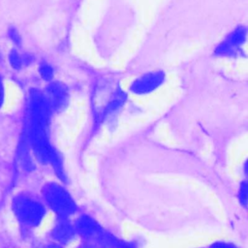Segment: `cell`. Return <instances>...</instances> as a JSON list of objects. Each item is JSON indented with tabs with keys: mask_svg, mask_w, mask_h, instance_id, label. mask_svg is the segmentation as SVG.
Wrapping results in <instances>:
<instances>
[{
	"mask_svg": "<svg viewBox=\"0 0 248 248\" xmlns=\"http://www.w3.org/2000/svg\"><path fill=\"white\" fill-rule=\"evenodd\" d=\"M39 72L41 77L46 79V80H49L52 78L53 77V69L51 68L50 65H48L47 63H42L40 65L39 68Z\"/></svg>",
	"mask_w": 248,
	"mask_h": 248,
	"instance_id": "obj_11",
	"label": "cell"
},
{
	"mask_svg": "<svg viewBox=\"0 0 248 248\" xmlns=\"http://www.w3.org/2000/svg\"><path fill=\"white\" fill-rule=\"evenodd\" d=\"M208 248H238L235 244L229 242V241H224V240H216L212 242Z\"/></svg>",
	"mask_w": 248,
	"mask_h": 248,
	"instance_id": "obj_12",
	"label": "cell"
},
{
	"mask_svg": "<svg viewBox=\"0 0 248 248\" xmlns=\"http://www.w3.org/2000/svg\"><path fill=\"white\" fill-rule=\"evenodd\" d=\"M12 211L18 223L28 229L39 227L46 215V206L28 194H17L12 200Z\"/></svg>",
	"mask_w": 248,
	"mask_h": 248,
	"instance_id": "obj_3",
	"label": "cell"
},
{
	"mask_svg": "<svg viewBox=\"0 0 248 248\" xmlns=\"http://www.w3.org/2000/svg\"><path fill=\"white\" fill-rule=\"evenodd\" d=\"M51 112H59L64 109L69 102V95L66 87L59 82L50 83L45 94Z\"/></svg>",
	"mask_w": 248,
	"mask_h": 248,
	"instance_id": "obj_8",
	"label": "cell"
},
{
	"mask_svg": "<svg viewBox=\"0 0 248 248\" xmlns=\"http://www.w3.org/2000/svg\"><path fill=\"white\" fill-rule=\"evenodd\" d=\"M74 248H98L95 244L91 243V242H87V241H82L81 243H79L78 245L75 246Z\"/></svg>",
	"mask_w": 248,
	"mask_h": 248,
	"instance_id": "obj_15",
	"label": "cell"
},
{
	"mask_svg": "<svg viewBox=\"0 0 248 248\" xmlns=\"http://www.w3.org/2000/svg\"><path fill=\"white\" fill-rule=\"evenodd\" d=\"M51 110L44 93L32 90L27 106V142L36 159L43 165H49L61 182L67 181L60 153L49 140L48 125Z\"/></svg>",
	"mask_w": 248,
	"mask_h": 248,
	"instance_id": "obj_1",
	"label": "cell"
},
{
	"mask_svg": "<svg viewBox=\"0 0 248 248\" xmlns=\"http://www.w3.org/2000/svg\"><path fill=\"white\" fill-rule=\"evenodd\" d=\"M41 248H66V246H63L54 241H51V242H48V243L43 245Z\"/></svg>",
	"mask_w": 248,
	"mask_h": 248,
	"instance_id": "obj_16",
	"label": "cell"
},
{
	"mask_svg": "<svg viewBox=\"0 0 248 248\" xmlns=\"http://www.w3.org/2000/svg\"><path fill=\"white\" fill-rule=\"evenodd\" d=\"M50 237L52 241L63 246L72 244L78 237L73 221L70 218L56 217L50 230Z\"/></svg>",
	"mask_w": 248,
	"mask_h": 248,
	"instance_id": "obj_7",
	"label": "cell"
},
{
	"mask_svg": "<svg viewBox=\"0 0 248 248\" xmlns=\"http://www.w3.org/2000/svg\"><path fill=\"white\" fill-rule=\"evenodd\" d=\"M246 41V29L238 27L232 31L223 42L217 46L216 53L222 56H235L241 52V47Z\"/></svg>",
	"mask_w": 248,
	"mask_h": 248,
	"instance_id": "obj_6",
	"label": "cell"
},
{
	"mask_svg": "<svg viewBox=\"0 0 248 248\" xmlns=\"http://www.w3.org/2000/svg\"><path fill=\"white\" fill-rule=\"evenodd\" d=\"M5 102V85L2 78L0 77V108L3 107Z\"/></svg>",
	"mask_w": 248,
	"mask_h": 248,
	"instance_id": "obj_13",
	"label": "cell"
},
{
	"mask_svg": "<svg viewBox=\"0 0 248 248\" xmlns=\"http://www.w3.org/2000/svg\"><path fill=\"white\" fill-rule=\"evenodd\" d=\"M42 196L45 205L48 207L56 217L71 218L78 210L74 197L62 182H46L42 188Z\"/></svg>",
	"mask_w": 248,
	"mask_h": 248,
	"instance_id": "obj_2",
	"label": "cell"
},
{
	"mask_svg": "<svg viewBox=\"0 0 248 248\" xmlns=\"http://www.w3.org/2000/svg\"><path fill=\"white\" fill-rule=\"evenodd\" d=\"M247 193H248V184L246 180H243L240 182L238 191H237V198L239 201V203L245 208L247 205Z\"/></svg>",
	"mask_w": 248,
	"mask_h": 248,
	"instance_id": "obj_10",
	"label": "cell"
},
{
	"mask_svg": "<svg viewBox=\"0 0 248 248\" xmlns=\"http://www.w3.org/2000/svg\"><path fill=\"white\" fill-rule=\"evenodd\" d=\"M166 75L163 71H153L138 77L130 85V90L136 95H146L154 92L164 84Z\"/></svg>",
	"mask_w": 248,
	"mask_h": 248,
	"instance_id": "obj_4",
	"label": "cell"
},
{
	"mask_svg": "<svg viewBox=\"0 0 248 248\" xmlns=\"http://www.w3.org/2000/svg\"><path fill=\"white\" fill-rule=\"evenodd\" d=\"M77 236L82 241L92 242L104 230V227L91 215L82 213L73 221Z\"/></svg>",
	"mask_w": 248,
	"mask_h": 248,
	"instance_id": "obj_5",
	"label": "cell"
},
{
	"mask_svg": "<svg viewBox=\"0 0 248 248\" xmlns=\"http://www.w3.org/2000/svg\"><path fill=\"white\" fill-rule=\"evenodd\" d=\"M32 61V56L25 53H20L16 49H12L9 53V62L11 66L16 70L28 65Z\"/></svg>",
	"mask_w": 248,
	"mask_h": 248,
	"instance_id": "obj_9",
	"label": "cell"
},
{
	"mask_svg": "<svg viewBox=\"0 0 248 248\" xmlns=\"http://www.w3.org/2000/svg\"><path fill=\"white\" fill-rule=\"evenodd\" d=\"M9 34H10L11 39H12L16 44H19V42H20V38H19V35H18V33H17V31H16V30H15V29H11V30L9 31Z\"/></svg>",
	"mask_w": 248,
	"mask_h": 248,
	"instance_id": "obj_14",
	"label": "cell"
}]
</instances>
